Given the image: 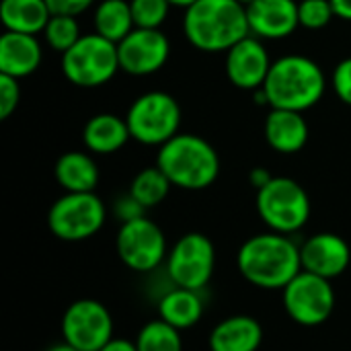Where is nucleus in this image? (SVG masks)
Segmentation results:
<instances>
[{
    "instance_id": "nucleus-1",
    "label": "nucleus",
    "mask_w": 351,
    "mask_h": 351,
    "mask_svg": "<svg viewBox=\"0 0 351 351\" xmlns=\"http://www.w3.org/2000/svg\"><path fill=\"white\" fill-rule=\"evenodd\" d=\"M241 276L263 290H284L300 271V247L282 232H261L247 239L237 255Z\"/></svg>"
},
{
    "instance_id": "nucleus-2",
    "label": "nucleus",
    "mask_w": 351,
    "mask_h": 351,
    "mask_svg": "<svg viewBox=\"0 0 351 351\" xmlns=\"http://www.w3.org/2000/svg\"><path fill=\"white\" fill-rule=\"evenodd\" d=\"M183 33L204 53H226L251 35L247 6L239 0H197L183 10Z\"/></svg>"
},
{
    "instance_id": "nucleus-3",
    "label": "nucleus",
    "mask_w": 351,
    "mask_h": 351,
    "mask_svg": "<svg viewBox=\"0 0 351 351\" xmlns=\"http://www.w3.org/2000/svg\"><path fill=\"white\" fill-rule=\"evenodd\" d=\"M269 109L308 111L321 103L327 90L325 70L308 56L286 53L274 60L263 82Z\"/></svg>"
},
{
    "instance_id": "nucleus-4",
    "label": "nucleus",
    "mask_w": 351,
    "mask_h": 351,
    "mask_svg": "<svg viewBox=\"0 0 351 351\" xmlns=\"http://www.w3.org/2000/svg\"><path fill=\"white\" fill-rule=\"evenodd\" d=\"M156 167L167 175L173 187L199 191L216 183L220 156L206 138L179 132L158 148Z\"/></svg>"
},
{
    "instance_id": "nucleus-5",
    "label": "nucleus",
    "mask_w": 351,
    "mask_h": 351,
    "mask_svg": "<svg viewBox=\"0 0 351 351\" xmlns=\"http://www.w3.org/2000/svg\"><path fill=\"white\" fill-rule=\"evenodd\" d=\"M62 74L80 88H99L115 78L119 68L117 43L90 31L62 53Z\"/></svg>"
},
{
    "instance_id": "nucleus-6",
    "label": "nucleus",
    "mask_w": 351,
    "mask_h": 351,
    "mask_svg": "<svg viewBox=\"0 0 351 351\" xmlns=\"http://www.w3.org/2000/svg\"><path fill=\"white\" fill-rule=\"evenodd\" d=\"M255 208L265 226L282 234L302 230L313 210L306 189L292 177H271L267 185L257 189Z\"/></svg>"
},
{
    "instance_id": "nucleus-7",
    "label": "nucleus",
    "mask_w": 351,
    "mask_h": 351,
    "mask_svg": "<svg viewBox=\"0 0 351 351\" xmlns=\"http://www.w3.org/2000/svg\"><path fill=\"white\" fill-rule=\"evenodd\" d=\"M183 111L179 101L165 90H148L136 97L125 113L132 140L160 148L181 130Z\"/></svg>"
},
{
    "instance_id": "nucleus-8",
    "label": "nucleus",
    "mask_w": 351,
    "mask_h": 351,
    "mask_svg": "<svg viewBox=\"0 0 351 351\" xmlns=\"http://www.w3.org/2000/svg\"><path fill=\"white\" fill-rule=\"evenodd\" d=\"M107 220V208L95 193H64L47 212L49 232L64 243H80L95 237Z\"/></svg>"
},
{
    "instance_id": "nucleus-9",
    "label": "nucleus",
    "mask_w": 351,
    "mask_h": 351,
    "mask_svg": "<svg viewBox=\"0 0 351 351\" xmlns=\"http://www.w3.org/2000/svg\"><path fill=\"white\" fill-rule=\"evenodd\" d=\"M216 267V247L202 232L183 234L167 255V274L179 288L204 290Z\"/></svg>"
},
{
    "instance_id": "nucleus-10",
    "label": "nucleus",
    "mask_w": 351,
    "mask_h": 351,
    "mask_svg": "<svg viewBox=\"0 0 351 351\" xmlns=\"http://www.w3.org/2000/svg\"><path fill=\"white\" fill-rule=\"evenodd\" d=\"M282 298L288 317L302 327H319L327 323L335 311L331 280L304 269L282 290Z\"/></svg>"
},
{
    "instance_id": "nucleus-11",
    "label": "nucleus",
    "mask_w": 351,
    "mask_h": 351,
    "mask_svg": "<svg viewBox=\"0 0 351 351\" xmlns=\"http://www.w3.org/2000/svg\"><path fill=\"white\" fill-rule=\"evenodd\" d=\"M115 249L121 263L138 274L156 269L169 255L162 228L148 216L121 222L115 237Z\"/></svg>"
},
{
    "instance_id": "nucleus-12",
    "label": "nucleus",
    "mask_w": 351,
    "mask_h": 351,
    "mask_svg": "<svg viewBox=\"0 0 351 351\" xmlns=\"http://www.w3.org/2000/svg\"><path fill=\"white\" fill-rule=\"evenodd\" d=\"M62 337L76 350L99 351L113 339V317L99 300H74L62 317Z\"/></svg>"
},
{
    "instance_id": "nucleus-13",
    "label": "nucleus",
    "mask_w": 351,
    "mask_h": 351,
    "mask_svg": "<svg viewBox=\"0 0 351 351\" xmlns=\"http://www.w3.org/2000/svg\"><path fill=\"white\" fill-rule=\"evenodd\" d=\"M119 68L130 76H150L162 70L171 58V41L162 29L134 27L117 43Z\"/></svg>"
},
{
    "instance_id": "nucleus-14",
    "label": "nucleus",
    "mask_w": 351,
    "mask_h": 351,
    "mask_svg": "<svg viewBox=\"0 0 351 351\" xmlns=\"http://www.w3.org/2000/svg\"><path fill=\"white\" fill-rule=\"evenodd\" d=\"M271 64L274 60L267 51L265 41L255 35H247L245 39L234 43L224 58V70L230 84L251 93L263 86Z\"/></svg>"
},
{
    "instance_id": "nucleus-15",
    "label": "nucleus",
    "mask_w": 351,
    "mask_h": 351,
    "mask_svg": "<svg viewBox=\"0 0 351 351\" xmlns=\"http://www.w3.org/2000/svg\"><path fill=\"white\" fill-rule=\"evenodd\" d=\"M300 259L304 271L335 280L350 267L351 249L348 241L335 232H317L300 247Z\"/></svg>"
},
{
    "instance_id": "nucleus-16",
    "label": "nucleus",
    "mask_w": 351,
    "mask_h": 351,
    "mask_svg": "<svg viewBox=\"0 0 351 351\" xmlns=\"http://www.w3.org/2000/svg\"><path fill=\"white\" fill-rule=\"evenodd\" d=\"M251 35L263 41H280L300 29L296 0H255L247 6Z\"/></svg>"
},
{
    "instance_id": "nucleus-17",
    "label": "nucleus",
    "mask_w": 351,
    "mask_h": 351,
    "mask_svg": "<svg viewBox=\"0 0 351 351\" xmlns=\"http://www.w3.org/2000/svg\"><path fill=\"white\" fill-rule=\"evenodd\" d=\"M43 62V47L37 35L4 31L0 37V74L12 78H27L39 70Z\"/></svg>"
},
{
    "instance_id": "nucleus-18",
    "label": "nucleus",
    "mask_w": 351,
    "mask_h": 351,
    "mask_svg": "<svg viewBox=\"0 0 351 351\" xmlns=\"http://www.w3.org/2000/svg\"><path fill=\"white\" fill-rule=\"evenodd\" d=\"M263 136L271 150L280 154H296L306 146L311 130L304 113L269 109L263 121Z\"/></svg>"
},
{
    "instance_id": "nucleus-19",
    "label": "nucleus",
    "mask_w": 351,
    "mask_h": 351,
    "mask_svg": "<svg viewBox=\"0 0 351 351\" xmlns=\"http://www.w3.org/2000/svg\"><path fill=\"white\" fill-rule=\"evenodd\" d=\"M130 140L132 134L125 117H119L115 113H97L82 128V144L90 154H115Z\"/></svg>"
},
{
    "instance_id": "nucleus-20",
    "label": "nucleus",
    "mask_w": 351,
    "mask_h": 351,
    "mask_svg": "<svg viewBox=\"0 0 351 351\" xmlns=\"http://www.w3.org/2000/svg\"><path fill=\"white\" fill-rule=\"evenodd\" d=\"M263 343V327L249 315L222 319L210 333V351H257Z\"/></svg>"
},
{
    "instance_id": "nucleus-21",
    "label": "nucleus",
    "mask_w": 351,
    "mask_h": 351,
    "mask_svg": "<svg viewBox=\"0 0 351 351\" xmlns=\"http://www.w3.org/2000/svg\"><path fill=\"white\" fill-rule=\"evenodd\" d=\"M53 177L64 193H88L97 189L101 171L88 152L70 150L56 160Z\"/></svg>"
},
{
    "instance_id": "nucleus-22",
    "label": "nucleus",
    "mask_w": 351,
    "mask_h": 351,
    "mask_svg": "<svg viewBox=\"0 0 351 351\" xmlns=\"http://www.w3.org/2000/svg\"><path fill=\"white\" fill-rule=\"evenodd\" d=\"M204 317V300L197 290L175 286L158 302V319L179 331L195 327Z\"/></svg>"
},
{
    "instance_id": "nucleus-23",
    "label": "nucleus",
    "mask_w": 351,
    "mask_h": 351,
    "mask_svg": "<svg viewBox=\"0 0 351 351\" xmlns=\"http://www.w3.org/2000/svg\"><path fill=\"white\" fill-rule=\"evenodd\" d=\"M51 10L45 0H2L0 2V21L4 31L41 35Z\"/></svg>"
},
{
    "instance_id": "nucleus-24",
    "label": "nucleus",
    "mask_w": 351,
    "mask_h": 351,
    "mask_svg": "<svg viewBox=\"0 0 351 351\" xmlns=\"http://www.w3.org/2000/svg\"><path fill=\"white\" fill-rule=\"evenodd\" d=\"M93 27L95 33L105 39L119 43L132 29L136 27L130 0H101L93 10Z\"/></svg>"
},
{
    "instance_id": "nucleus-25",
    "label": "nucleus",
    "mask_w": 351,
    "mask_h": 351,
    "mask_svg": "<svg viewBox=\"0 0 351 351\" xmlns=\"http://www.w3.org/2000/svg\"><path fill=\"white\" fill-rule=\"evenodd\" d=\"M173 183L167 179V175L154 165V167H146L142 169L130 183V193L146 208H156L160 206L171 191Z\"/></svg>"
},
{
    "instance_id": "nucleus-26",
    "label": "nucleus",
    "mask_w": 351,
    "mask_h": 351,
    "mask_svg": "<svg viewBox=\"0 0 351 351\" xmlns=\"http://www.w3.org/2000/svg\"><path fill=\"white\" fill-rule=\"evenodd\" d=\"M136 346L138 351H183V339L179 329L162 319H156L140 329Z\"/></svg>"
},
{
    "instance_id": "nucleus-27",
    "label": "nucleus",
    "mask_w": 351,
    "mask_h": 351,
    "mask_svg": "<svg viewBox=\"0 0 351 351\" xmlns=\"http://www.w3.org/2000/svg\"><path fill=\"white\" fill-rule=\"evenodd\" d=\"M43 41L53 49L56 53H66L84 33L80 31L78 16H68V14H51L43 29Z\"/></svg>"
},
{
    "instance_id": "nucleus-28",
    "label": "nucleus",
    "mask_w": 351,
    "mask_h": 351,
    "mask_svg": "<svg viewBox=\"0 0 351 351\" xmlns=\"http://www.w3.org/2000/svg\"><path fill=\"white\" fill-rule=\"evenodd\" d=\"M130 4L134 23L142 29H160L173 8L169 0H130Z\"/></svg>"
},
{
    "instance_id": "nucleus-29",
    "label": "nucleus",
    "mask_w": 351,
    "mask_h": 351,
    "mask_svg": "<svg viewBox=\"0 0 351 351\" xmlns=\"http://www.w3.org/2000/svg\"><path fill=\"white\" fill-rule=\"evenodd\" d=\"M298 19L302 29L321 31L331 25V21L335 19V10L331 0H300Z\"/></svg>"
},
{
    "instance_id": "nucleus-30",
    "label": "nucleus",
    "mask_w": 351,
    "mask_h": 351,
    "mask_svg": "<svg viewBox=\"0 0 351 351\" xmlns=\"http://www.w3.org/2000/svg\"><path fill=\"white\" fill-rule=\"evenodd\" d=\"M21 103L19 78L0 74V119H8Z\"/></svg>"
},
{
    "instance_id": "nucleus-31",
    "label": "nucleus",
    "mask_w": 351,
    "mask_h": 351,
    "mask_svg": "<svg viewBox=\"0 0 351 351\" xmlns=\"http://www.w3.org/2000/svg\"><path fill=\"white\" fill-rule=\"evenodd\" d=\"M331 88L335 97L351 107V56L343 58L331 72Z\"/></svg>"
},
{
    "instance_id": "nucleus-32",
    "label": "nucleus",
    "mask_w": 351,
    "mask_h": 351,
    "mask_svg": "<svg viewBox=\"0 0 351 351\" xmlns=\"http://www.w3.org/2000/svg\"><path fill=\"white\" fill-rule=\"evenodd\" d=\"M113 212H115V216L121 220V222H130V220H134V218H140V216H146L144 212H146V208L128 191L125 195H119L117 197V202L113 204Z\"/></svg>"
},
{
    "instance_id": "nucleus-33",
    "label": "nucleus",
    "mask_w": 351,
    "mask_h": 351,
    "mask_svg": "<svg viewBox=\"0 0 351 351\" xmlns=\"http://www.w3.org/2000/svg\"><path fill=\"white\" fill-rule=\"evenodd\" d=\"M51 14H68V16H80L90 6L97 4V0H45Z\"/></svg>"
},
{
    "instance_id": "nucleus-34",
    "label": "nucleus",
    "mask_w": 351,
    "mask_h": 351,
    "mask_svg": "<svg viewBox=\"0 0 351 351\" xmlns=\"http://www.w3.org/2000/svg\"><path fill=\"white\" fill-rule=\"evenodd\" d=\"M99 351H138L136 341L123 339V337H113L109 343H105Z\"/></svg>"
},
{
    "instance_id": "nucleus-35",
    "label": "nucleus",
    "mask_w": 351,
    "mask_h": 351,
    "mask_svg": "<svg viewBox=\"0 0 351 351\" xmlns=\"http://www.w3.org/2000/svg\"><path fill=\"white\" fill-rule=\"evenodd\" d=\"M271 173L267 171V169H263V167H255L251 173H249V179H251V183H253V187L255 189H261L263 185H267L269 181H271Z\"/></svg>"
},
{
    "instance_id": "nucleus-36",
    "label": "nucleus",
    "mask_w": 351,
    "mask_h": 351,
    "mask_svg": "<svg viewBox=\"0 0 351 351\" xmlns=\"http://www.w3.org/2000/svg\"><path fill=\"white\" fill-rule=\"evenodd\" d=\"M335 19H341L346 23H351V0H331Z\"/></svg>"
},
{
    "instance_id": "nucleus-37",
    "label": "nucleus",
    "mask_w": 351,
    "mask_h": 351,
    "mask_svg": "<svg viewBox=\"0 0 351 351\" xmlns=\"http://www.w3.org/2000/svg\"><path fill=\"white\" fill-rule=\"evenodd\" d=\"M169 2L173 4V8H183V10H185V8H189L193 2H197V0H169Z\"/></svg>"
},
{
    "instance_id": "nucleus-38",
    "label": "nucleus",
    "mask_w": 351,
    "mask_h": 351,
    "mask_svg": "<svg viewBox=\"0 0 351 351\" xmlns=\"http://www.w3.org/2000/svg\"><path fill=\"white\" fill-rule=\"evenodd\" d=\"M47 351H80L76 350V348H72V346H68V343H60V346H53L51 350Z\"/></svg>"
},
{
    "instance_id": "nucleus-39",
    "label": "nucleus",
    "mask_w": 351,
    "mask_h": 351,
    "mask_svg": "<svg viewBox=\"0 0 351 351\" xmlns=\"http://www.w3.org/2000/svg\"><path fill=\"white\" fill-rule=\"evenodd\" d=\"M239 2H241L243 6H251V4H253L255 0H239Z\"/></svg>"
}]
</instances>
